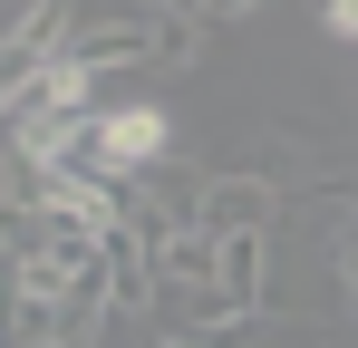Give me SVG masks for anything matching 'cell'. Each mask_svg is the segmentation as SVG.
<instances>
[{
    "instance_id": "obj_9",
    "label": "cell",
    "mask_w": 358,
    "mask_h": 348,
    "mask_svg": "<svg viewBox=\"0 0 358 348\" xmlns=\"http://www.w3.org/2000/svg\"><path fill=\"white\" fill-rule=\"evenodd\" d=\"M320 20H329V39H349V49H358V0H320Z\"/></svg>"
},
{
    "instance_id": "obj_5",
    "label": "cell",
    "mask_w": 358,
    "mask_h": 348,
    "mask_svg": "<svg viewBox=\"0 0 358 348\" xmlns=\"http://www.w3.org/2000/svg\"><path fill=\"white\" fill-rule=\"evenodd\" d=\"M194 213H203L213 232H271V213H281V184H271V174H203Z\"/></svg>"
},
{
    "instance_id": "obj_2",
    "label": "cell",
    "mask_w": 358,
    "mask_h": 348,
    "mask_svg": "<svg viewBox=\"0 0 358 348\" xmlns=\"http://www.w3.org/2000/svg\"><path fill=\"white\" fill-rule=\"evenodd\" d=\"M87 155H97V174H155L165 165V155H175V116L165 107H145V97H136V107H97L87 116Z\"/></svg>"
},
{
    "instance_id": "obj_7",
    "label": "cell",
    "mask_w": 358,
    "mask_h": 348,
    "mask_svg": "<svg viewBox=\"0 0 358 348\" xmlns=\"http://www.w3.org/2000/svg\"><path fill=\"white\" fill-rule=\"evenodd\" d=\"M262 271H271V232H213V290H233V300H271Z\"/></svg>"
},
{
    "instance_id": "obj_10",
    "label": "cell",
    "mask_w": 358,
    "mask_h": 348,
    "mask_svg": "<svg viewBox=\"0 0 358 348\" xmlns=\"http://www.w3.org/2000/svg\"><path fill=\"white\" fill-rule=\"evenodd\" d=\"M0 271H10V232H0Z\"/></svg>"
},
{
    "instance_id": "obj_4",
    "label": "cell",
    "mask_w": 358,
    "mask_h": 348,
    "mask_svg": "<svg viewBox=\"0 0 358 348\" xmlns=\"http://www.w3.org/2000/svg\"><path fill=\"white\" fill-rule=\"evenodd\" d=\"M107 300L117 310H155L165 300V281H155V223H136V213L107 223Z\"/></svg>"
},
{
    "instance_id": "obj_1",
    "label": "cell",
    "mask_w": 358,
    "mask_h": 348,
    "mask_svg": "<svg viewBox=\"0 0 358 348\" xmlns=\"http://www.w3.org/2000/svg\"><path fill=\"white\" fill-rule=\"evenodd\" d=\"M107 319H117L107 281H78L39 252H10V271H0V339L10 348H97Z\"/></svg>"
},
{
    "instance_id": "obj_8",
    "label": "cell",
    "mask_w": 358,
    "mask_h": 348,
    "mask_svg": "<svg viewBox=\"0 0 358 348\" xmlns=\"http://www.w3.org/2000/svg\"><path fill=\"white\" fill-rule=\"evenodd\" d=\"M136 10H165V20H203V29H223V20H262V0H136Z\"/></svg>"
},
{
    "instance_id": "obj_6",
    "label": "cell",
    "mask_w": 358,
    "mask_h": 348,
    "mask_svg": "<svg viewBox=\"0 0 358 348\" xmlns=\"http://www.w3.org/2000/svg\"><path fill=\"white\" fill-rule=\"evenodd\" d=\"M155 281L165 290H213V223H203V213L155 223Z\"/></svg>"
},
{
    "instance_id": "obj_3",
    "label": "cell",
    "mask_w": 358,
    "mask_h": 348,
    "mask_svg": "<svg viewBox=\"0 0 358 348\" xmlns=\"http://www.w3.org/2000/svg\"><path fill=\"white\" fill-rule=\"evenodd\" d=\"M68 58L97 68V78L145 68V58H165V10H107V20H78V29H68Z\"/></svg>"
}]
</instances>
